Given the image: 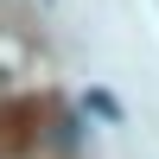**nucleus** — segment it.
Returning a JSON list of instances; mask_svg holds the SVG:
<instances>
[{
    "label": "nucleus",
    "instance_id": "1",
    "mask_svg": "<svg viewBox=\"0 0 159 159\" xmlns=\"http://www.w3.org/2000/svg\"><path fill=\"white\" fill-rule=\"evenodd\" d=\"M83 108H89V115H102V121H121V102H115L108 89H89V96H83Z\"/></svg>",
    "mask_w": 159,
    "mask_h": 159
}]
</instances>
